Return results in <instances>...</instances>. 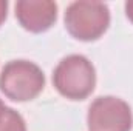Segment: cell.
Wrapping results in <instances>:
<instances>
[{
    "instance_id": "obj_1",
    "label": "cell",
    "mask_w": 133,
    "mask_h": 131,
    "mask_svg": "<svg viewBox=\"0 0 133 131\" xmlns=\"http://www.w3.org/2000/svg\"><path fill=\"white\" fill-rule=\"evenodd\" d=\"M54 88L70 100H84L95 90L96 72L91 62L81 56L71 54L64 57L53 72Z\"/></svg>"
},
{
    "instance_id": "obj_2",
    "label": "cell",
    "mask_w": 133,
    "mask_h": 131,
    "mask_svg": "<svg viewBox=\"0 0 133 131\" xmlns=\"http://www.w3.org/2000/svg\"><path fill=\"white\" fill-rule=\"evenodd\" d=\"M45 86V76L39 66L28 60H12L0 74V91L14 102L36 99Z\"/></svg>"
},
{
    "instance_id": "obj_3",
    "label": "cell",
    "mask_w": 133,
    "mask_h": 131,
    "mask_svg": "<svg viewBox=\"0 0 133 131\" xmlns=\"http://www.w3.org/2000/svg\"><path fill=\"white\" fill-rule=\"evenodd\" d=\"M110 25L108 6L102 2H73L65 11V28L77 40H98Z\"/></svg>"
},
{
    "instance_id": "obj_4",
    "label": "cell",
    "mask_w": 133,
    "mask_h": 131,
    "mask_svg": "<svg viewBox=\"0 0 133 131\" xmlns=\"http://www.w3.org/2000/svg\"><path fill=\"white\" fill-rule=\"evenodd\" d=\"M87 123L90 131H130L133 125L132 110L119 97H98L88 108Z\"/></svg>"
},
{
    "instance_id": "obj_5",
    "label": "cell",
    "mask_w": 133,
    "mask_h": 131,
    "mask_svg": "<svg viewBox=\"0 0 133 131\" xmlns=\"http://www.w3.org/2000/svg\"><path fill=\"white\" fill-rule=\"evenodd\" d=\"M16 19L30 33L39 34L50 30L57 19V5L50 0H19Z\"/></svg>"
},
{
    "instance_id": "obj_6",
    "label": "cell",
    "mask_w": 133,
    "mask_h": 131,
    "mask_svg": "<svg viewBox=\"0 0 133 131\" xmlns=\"http://www.w3.org/2000/svg\"><path fill=\"white\" fill-rule=\"evenodd\" d=\"M0 131H26V125L16 110L6 106L0 116Z\"/></svg>"
},
{
    "instance_id": "obj_7",
    "label": "cell",
    "mask_w": 133,
    "mask_h": 131,
    "mask_svg": "<svg viewBox=\"0 0 133 131\" xmlns=\"http://www.w3.org/2000/svg\"><path fill=\"white\" fill-rule=\"evenodd\" d=\"M6 16H8V2L6 0H0V26L6 20Z\"/></svg>"
},
{
    "instance_id": "obj_8",
    "label": "cell",
    "mask_w": 133,
    "mask_h": 131,
    "mask_svg": "<svg viewBox=\"0 0 133 131\" xmlns=\"http://www.w3.org/2000/svg\"><path fill=\"white\" fill-rule=\"evenodd\" d=\"M125 16H127V19L133 23V0L125 3Z\"/></svg>"
},
{
    "instance_id": "obj_9",
    "label": "cell",
    "mask_w": 133,
    "mask_h": 131,
    "mask_svg": "<svg viewBox=\"0 0 133 131\" xmlns=\"http://www.w3.org/2000/svg\"><path fill=\"white\" fill-rule=\"evenodd\" d=\"M5 108H6V106H5V103L2 102V99H0V116L3 114V111H5Z\"/></svg>"
}]
</instances>
